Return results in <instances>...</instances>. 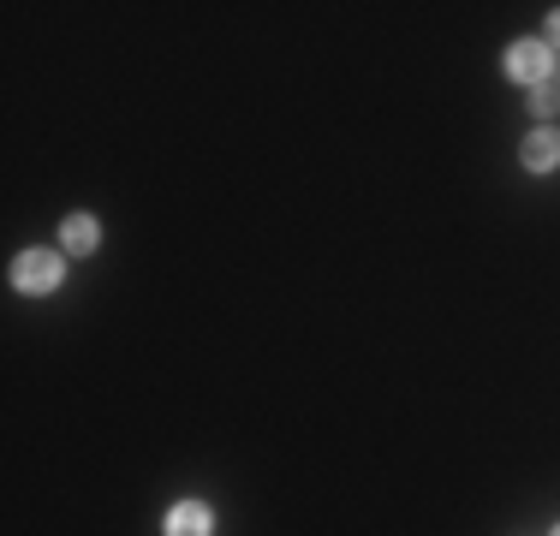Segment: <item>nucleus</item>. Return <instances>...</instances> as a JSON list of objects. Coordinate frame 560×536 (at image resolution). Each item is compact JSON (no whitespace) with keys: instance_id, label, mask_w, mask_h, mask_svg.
Listing matches in <instances>:
<instances>
[{"instance_id":"nucleus-1","label":"nucleus","mask_w":560,"mask_h":536,"mask_svg":"<svg viewBox=\"0 0 560 536\" xmlns=\"http://www.w3.org/2000/svg\"><path fill=\"white\" fill-rule=\"evenodd\" d=\"M12 280H19L24 292H48V287H60V257H55V250H24V257L12 263Z\"/></svg>"},{"instance_id":"nucleus-2","label":"nucleus","mask_w":560,"mask_h":536,"mask_svg":"<svg viewBox=\"0 0 560 536\" xmlns=\"http://www.w3.org/2000/svg\"><path fill=\"white\" fill-rule=\"evenodd\" d=\"M506 78H525V84L537 90L542 78H549V48L542 43H513L506 48Z\"/></svg>"},{"instance_id":"nucleus-3","label":"nucleus","mask_w":560,"mask_h":536,"mask_svg":"<svg viewBox=\"0 0 560 536\" xmlns=\"http://www.w3.org/2000/svg\"><path fill=\"white\" fill-rule=\"evenodd\" d=\"M525 167L530 173L560 167V138H555V131H530V138H525Z\"/></svg>"},{"instance_id":"nucleus-4","label":"nucleus","mask_w":560,"mask_h":536,"mask_svg":"<svg viewBox=\"0 0 560 536\" xmlns=\"http://www.w3.org/2000/svg\"><path fill=\"white\" fill-rule=\"evenodd\" d=\"M167 536H209V506H197V501L173 506V513H167Z\"/></svg>"},{"instance_id":"nucleus-5","label":"nucleus","mask_w":560,"mask_h":536,"mask_svg":"<svg viewBox=\"0 0 560 536\" xmlns=\"http://www.w3.org/2000/svg\"><path fill=\"white\" fill-rule=\"evenodd\" d=\"M96 221H90V214H72V221H66V250H96Z\"/></svg>"},{"instance_id":"nucleus-6","label":"nucleus","mask_w":560,"mask_h":536,"mask_svg":"<svg viewBox=\"0 0 560 536\" xmlns=\"http://www.w3.org/2000/svg\"><path fill=\"white\" fill-rule=\"evenodd\" d=\"M530 107H537V114H555V107H560V84H555V78H542V84L530 90Z\"/></svg>"},{"instance_id":"nucleus-7","label":"nucleus","mask_w":560,"mask_h":536,"mask_svg":"<svg viewBox=\"0 0 560 536\" xmlns=\"http://www.w3.org/2000/svg\"><path fill=\"white\" fill-rule=\"evenodd\" d=\"M549 36H555V43H560V12H549Z\"/></svg>"},{"instance_id":"nucleus-8","label":"nucleus","mask_w":560,"mask_h":536,"mask_svg":"<svg viewBox=\"0 0 560 536\" xmlns=\"http://www.w3.org/2000/svg\"><path fill=\"white\" fill-rule=\"evenodd\" d=\"M555 536H560V531H555Z\"/></svg>"}]
</instances>
